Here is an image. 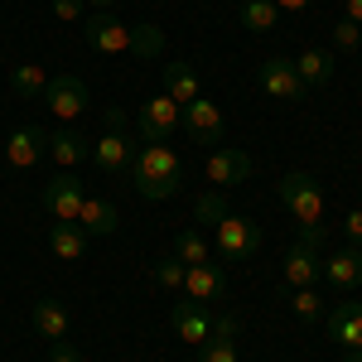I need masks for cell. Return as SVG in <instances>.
<instances>
[{
	"label": "cell",
	"instance_id": "obj_7",
	"mask_svg": "<svg viewBox=\"0 0 362 362\" xmlns=\"http://www.w3.org/2000/svg\"><path fill=\"white\" fill-rule=\"evenodd\" d=\"M136 126H140V140L145 145H165L179 126H184V107L174 102V97H150L145 107H140V116H136Z\"/></svg>",
	"mask_w": 362,
	"mask_h": 362
},
{
	"label": "cell",
	"instance_id": "obj_10",
	"mask_svg": "<svg viewBox=\"0 0 362 362\" xmlns=\"http://www.w3.org/2000/svg\"><path fill=\"white\" fill-rule=\"evenodd\" d=\"M83 39L97 54H131V25H121L116 10H92V15H83Z\"/></svg>",
	"mask_w": 362,
	"mask_h": 362
},
{
	"label": "cell",
	"instance_id": "obj_32",
	"mask_svg": "<svg viewBox=\"0 0 362 362\" xmlns=\"http://www.w3.org/2000/svg\"><path fill=\"white\" fill-rule=\"evenodd\" d=\"M358 44H362V25H353V20H338V25H334V49L353 54Z\"/></svg>",
	"mask_w": 362,
	"mask_h": 362
},
{
	"label": "cell",
	"instance_id": "obj_34",
	"mask_svg": "<svg viewBox=\"0 0 362 362\" xmlns=\"http://www.w3.org/2000/svg\"><path fill=\"white\" fill-rule=\"evenodd\" d=\"M49 362H83V353L68 338H58V343H49Z\"/></svg>",
	"mask_w": 362,
	"mask_h": 362
},
{
	"label": "cell",
	"instance_id": "obj_24",
	"mask_svg": "<svg viewBox=\"0 0 362 362\" xmlns=\"http://www.w3.org/2000/svg\"><path fill=\"white\" fill-rule=\"evenodd\" d=\"M10 87H15V97H44V87H49V73L39 68V63H20V68H10Z\"/></svg>",
	"mask_w": 362,
	"mask_h": 362
},
{
	"label": "cell",
	"instance_id": "obj_5",
	"mask_svg": "<svg viewBox=\"0 0 362 362\" xmlns=\"http://www.w3.org/2000/svg\"><path fill=\"white\" fill-rule=\"evenodd\" d=\"M83 179L78 174H68V169H58L54 179L44 184V194H39V203H44V213L54 218V223H78V213H83Z\"/></svg>",
	"mask_w": 362,
	"mask_h": 362
},
{
	"label": "cell",
	"instance_id": "obj_29",
	"mask_svg": "<svg viewBox=\"0 0 362 362\" xmlns=\"http://www.w3.org/2000/svg\"><path fill=\"white\" fill-rule=\"evenodd\" d=\"M155 285H160V290H184V261H179L174 251L155 261Z\"/></svg>",
	"mask_w": 362,
	"mask_h": 362
},
{
	"label": "cell",
	"instance_id": "obj_39",
	"mask_svg": "<svg viewBox=\"0 0 362 362\" xmlns=\"http://www.w3.org/2000/svg\"><path fill=\"white\" fill-rule=\"evenodd\" d=\"M87 5H92V10H116L121 0H87Z\"/></svg>",
	"mask_w": 362,
	"mask_h": 362
},
{
	"label": "cell",
	"instance_id": "obj_19",
	"mask_svg": "<svg viewBox=\"0 0 362 362\" xmlns=\"http://www.w3.org/2000/svg\"><path fill=\"white\" fill-rule=\"evenodd\" d=\"M169 324H174V334L184 338V343H208V329H213V319L194 300H179V305L169 309Z\"/></svg>",
	"mask_w": 362,
	"mask_h": 362
},
{
	"label": "cell",
	"instance_id": "obj_26",
	"mask_svg": "<svg viewBox=\"0 0 362 362\" xmlns=\"http://www.w3.org/2000/svg\"><path fill=\"white\" fill-rule=\"evenodd\" d=\"M276 20H280L276 0H242V29L266 34V29H276Z\"/></svg>",
	"mask_w": 362,
	"mask_h": 362
},
{
	"label": "cell",
	"instance_id": "obj_4",
	"mask_svg": "<svg viewBox=\"0 0 362 362\" xmlns=\"http://www.w3.org/2000/svg\"><path fill=\"white\" fill-rule=\"evenodd\" d=\"M213 251L223 261H251L261 251V223H251L242 213H227L223 223L213 227Z\"/></svg>",
	"mask_w": 362,
	"mask_h": 362
},
{
	"label": "cell",
	"instance_id": "obj_25",
	"mask_svg": "<svg viewBox=\"0 0 362 362\" xmlns=\"http://www.w3.org/2000/svg\"><path fill=\"white\" fill-rule=\"evenodd\" d=\"M174 256L184 261V266H198V261H213V242L198 232V227H184L179 237H174Z\"/></svg>",
	"mask_w": 362,
	"mask_h": 362
},
{
	"label": "cell",
	"instance_id": "obj_20",
	"mask_svg": "<svg viewBox=\"0 0 362 362\" xmlns=\"http://www.w3.org/2000/svg\"><path fill=\"white\" fill-rule=\"evenodd\" d=\"M49 155H54L58 169H73V165H83L87 155H92V145H87L73 126H58L54 136H49Z\"/></svg>",
	"mask_w": 362,
	"mask_h": 362
},
{
	"label": "cell",
	"instance_id": "obj_36",
	"mask_svg": "<svg viewBox=\"0 0 362 362\" xmlns=\"http://www.w3.org/2000/svg\"><path fill=\"white\" fill-rule=\"evenodd\" d=\"M107 131H126V112L121 107H107Z\"/></svg>",
	"mask_w": 362,
	"mask_h": 362
},
{
	"label": "cell",
	"instance_id": "obj_28",
	"mask_svg": "<svg viewBox=\"0 0 362 362\" xmlns=\"http://www.w3.org/2000/svg\"><path fill=\"white\" fill-rule=\"evenodd\" d=\"M227 218V203H223V189H208V194L194 203V223H203V227H218Z\"/></svg>",
	"mask_w": 362,
	"mask_h": 362
},
{
	"label": "cell",
	"instance_id": "obj_38",
	"mask_svg": "<svg viewBox=\"0 0 362 362\" xmlns=\"http://www.w3.org/2000/svg\"><path fill=\"white\" fill-rule=\"evenodd\" d=\"M343 5H348V20H353V25H362V0H343Z\"/></svg>",
	"mask_w": 362,
	"mask_h": 362
},
{
	"label": "cell",
	"instance_id": "obj_14",
	"mask_svg": "<svg viewBox=\"0 0 362 362\" xmlns=\"http://www.w3.org/2000/svg\"><path fill=\"white\" fill-rule=\"evenodd\" d=\"M87 160L102 169V174H121V169H131L136 150H131L126 131H102V140H92V155Z\"/></svg>",
	"mask_w": 362,
	"mask_h": 362
},
{
	"label": "cell",
	"instance_id": "obj_17",
	"mask_svg": "<svg viewBox=\"0 0 362 362\" xmlns=\"http://www.w3.org/2000/svg\"><path fill=\"white\" fill-rule=\"evenodd\" d=\"M78 227H83L87 237H112L116 227H121V208H116L112 198L92 194V198H83V213H78Z\"/></svg>",
	"mask_w": 362,
	"mask_h": 362
},
{
	"label": "cell",
	"instance_id": "obj_37",
	"mask_svg": "<svg viewBox=\"0 0 362 362\" xmlns=\"http://www.w3.org/2000/svg\"><path fill=\"white\" fill-rule=\"evenodd\" d=\"M280 15H295V10H309V0H276Z\"/></svg>",
	"mask_w": 362,
	"mask_h": 362
},
{
	"label": "cell",
	"instance_id": "obj_18",
	"mask_svg": "<svg viewBox=\"0 0 362 362\" xmlns=\"http://www.w3.org/2000/svg\"><path fill=\"white\" fill-rule=\"evenodd\" d=\"M29 324H34V334L49 338V343H58V338L73 334V314L58 305V300H39V305L29 309Z\"/></svg>",
	"mask_w": 362,
	"mask_h": 362
},
{
	"label": "cell",
	"instance_id": "obj_11",
	"mask_svg": "<svg viewBox=\"0 0 362 362\" xmlns=\"http://www.w3.org/2000/svg\"><path fill=\"white\" fill-rule=\"evenodd\" d=\"M203 179H208L213 189L247 184V179H251V155H247V150H237V145H218V150L208 155V165H203Z\"/></svg>",
	"mask_w": 362,
	"mask_h": 362
},
{
	"label": "cell",
	"instance_id": "obj_40",
	"mask_svg": "<svg viewBox=\"0 0 362 362\" xmlns=\"http://www.w3.org/2000/svg\"><path fill=\"white\" fill-rule=\"evenodd\" d=\"M343 362H362V348H358V353H348V358H343Z\"/></svg>",
	"mask_w": 362,
	"mask_h": 362
},
{
	"label": "cell",
	"instance_id": "obj_21",
	"mask_svg": "<svg viewBox=\"0 0 362 362\" xmlns=\"http://www.w3.org/2000/svg\"><path fill=\"white\" fill-rule=\"evenodd\" d=\"M49 251H54L58 261H83L87 232L78 223H49Z\"/></svg>",
	"mask_w": 362,
	"mask_h": 362
},
{
	"label": "cell",
	"instance_id": "obj_23",
	"mask_svg": "<svg viewBox=\"0 0 362 362\" xmlns=\"http://www.w3.org/2000/svg\"><path fill=\"white\" fill-rule=\"evenodd\" d=\"M165 97H174L179 107H189L194 97H203V87H198V73L189 63H169L165 68Z\"/></svg>",
	"mask_w": 362,
	"mask_h": 362
},
{
	"label": "cell",
	"instance_id": "obj_13",
	"mask_svg": "<svg viewBox=\"0 0 362 362\" xmlns=\"http://www.w3.org/2000/svg\"><path fill=\"white\" fill-rule=\"evenodd\" d=\"M39 155H49V131H39L34 121L15 126L10 140H5V165L10 169H29V165H39Z\"/></svg>",
	"mask_w": 362,
	"mask_h": 362
},
{
	"label": "cell",
	"instance_id": "obj_3",
	"mask_svg": "<svg viewBox=\"0 0 362 362\" xmlns=\"http://www.w3.org/2000/svg\"><path fill=\"white\" fill-rule=\"evenodd\" d=\"M319 242H324V223L319 227H300V242L285 251V285L290 290H305V285H314V280L324 276V261H319Z\"/></svg>",
	"mask_w": 362,
	"mask_h": 362
},
{
	"label": "cell",
	"instance_id": "obj_8",
	"mask_svg": "<svg viewBox=\"0 0 362 362\" xmlns=\"http://www.w3.org/2000/svg\"><path fill=\"white\" fill-rule=\"evenodd\" d=\"M256 87L266 92V97H276V102H305L309 87L300 83V73H295V58H266L261 68H256Z\"/></svg>",
	"mask_w": 362,
	"mask_h": 362
},
{
	"label": "cell",
	"instance_id": "obj_1",
	"mask_svg": "<svg viewBox=\"0 0 362 362\" xmlns=\"http://www.w3.org/2000/svg\"><path fill=\"white\" fill-rule=\"evenodd\" d=\"M131 184H136V194L145 198V203H165V198H174L179 189H184V179H189V169H184V160H179V150L174 145H140L136 160H131Z\"/></svg>",
	"mask_w": 362,
	"mask_h": 362
},
{
	"label": "cell",
	"instance_id": "obj_2",
	"mask_svg": "<svg viewBox=\"0 0 362 362\" xmlns=\"http://www.w3.org/2000/svg\"><path fill=\"white\" fill-rule=\"evenodd\" d=\"M280 203L290 208V218L300 227L324 223V189H319V179H309L305 169H290V174L280 179Z\"/></svg>",
	"mask_w": 362,
	"mask_h": 362
},
{
	"label": "cell",
	"instance_id": "obj_9",
	"mask_svg": "<svg viewBox=\"0 0 362 362\" xmlns=\"http://www.w3.org/2000/svg\"><path fill=\"white\" fill-rule=\"evenodd\" d=\"M184 131L194 145H208V150H218L227 140V121H223V107L218 102H208V97H194L189 107H184Z\"/></svg>",
	"mask_w": 362,
	"mask_h": 362
},
{
	"label": "cell",
	"instance_id": "obj_16",
	"mask_svg": "<svg viewBox=\"0 0 362 362\" xmlns=\"http://www.w3.org/2000/svg\"><path fill=\"white\" fill-rule=\"evenodd\" d=\"M329 338L343 343L348 353H358L362 348V300H338L329 309Z\"/></svg>",
	"mask_w": 362,
	"mask_h": 362
},
{
	"label": "cell",
	"instance_id": "obj_27",
	"mask_svg": "<svg viewBox=\"0 0 362 362\" xmlns=\"http://www.w3.org/2000/svg\"><path fill=\"white\" fill-rule=\"evenodd\" d=\"M131 54L136 58H160L165 54V29L160 25H131Z\"/></svg>",
	"mask_w": 362,
	"mask_h": 362
},
{
	"label": "cell",
	"instance_id": "obj_33",
	"mask_svg": "<svg viewBox=\"0 0 362 362\" xmlns=\"http://www.w3.org/2000/svg\"><path fill=\"white\" fill-rule=\"evenodd\" d=\"M83 10H87V0H54V15L63 20V25H78Z\"/></svg>",
	"mask_w": 362,
	"mask_h": 362
},
{
	"label": "cell",
	"instance_id": "obj_30",
	"mask_svg": "<svg viewBox=\"0 0 362 362\" xmlns=\"http://www.w3.org/2000/svg\"><path fill=\"white\" fill-rule=\"evenodd\" d=\"M198 362H237V338H208L198 343Z\"/></svg>",
	"mask_w": 362,
	"mask_h": 362
},
{
	"label": "cell",
	"instance_id": "obj_6",
	"mask_svg": "<svg viewBox=\"0 0 362 362\" xmlns=\"http://www.w3.org/2000/svg\"><path fill=\"white\" fill-rule=\"evenodd\" d=\"M44 107H49L63 126L83 121V112H87V83L78 78V73H54L49 87H44Z\"/></svg>",
	"mask_w": 362,
	"mask_h": 362
},
{
	"label": "cell",
	"instance_id": "obj_31",
	"mask_svg": "<svg viewBox=\"0 0 362 362\" xmlns=\"http://www.w3.org/2000/svg\"><path fill=\"white\" fill-rule=\"evenodd\" d=\"M290 309H295L300 319H319V314H324V300L314 295V285H305V290H295V295H290Z\"/></svg>",
	"mask_w": 362,
	"mask_h": 362
},
{
	"label": "cell",
	"instance_id": "obj_12",
	"mask_svg": "<svg viewBox=\"0 0 362 362\" xmlns=\"http://www.w3.org/2000/svg\"><path fill=\"white\" fill-rule=\"evenodd\" d=\"M184 295L194 305H218L227 300V276L218 261H198V266H184Z\"/></svg>",
	"mask_w": 362,
	"mask_h": 362
},
{
	"label": "cell",
	"instance_id": "obj_22",
	"mask_svg": "<svg viewBox=\"0 0 362 362\" xmlns=\"http://www.w3.org/2000/svg\"><path fill=\"white\" fill-rule=\"evenodd\" d=\"M295 73H300V83H305V87H329V83H334V54H324V49H305V54L295 58Z\"/></svg>",
	"mask_w": 362,
	"mask_h": 362
},
{
	"label": "cell",
	"instance_id": "obj_15",
	"mask_svg": "<svg viewBox=\"0 0 362 362\" xmlns=\"http://www.w3.org/2000/svg\"><path fill=\"white\" fill-rule=\"evenodd\" d=\"M324 280L334 285L338 295H348V290H358L362 285V247H338L329 261H324Z\"/></svg>",
	"mask_w": 362,
	"mask_h": 362
},
{
	"label": "cell",
	"instance_id": "obj_35",
	"mask_svg": "<svg viewBox=\"0 0 362 362\" xmlns=\"http://www.w3.org/2000/svg\"><path fill=\"white\" fill-rule=\"evenodd\" d=\"M343 227H348V242H353V247H362V208H353V213L343 218Z\"/></svg>",
	"mask_w": 362,
	"mask_h": 362
}]
</instances>
